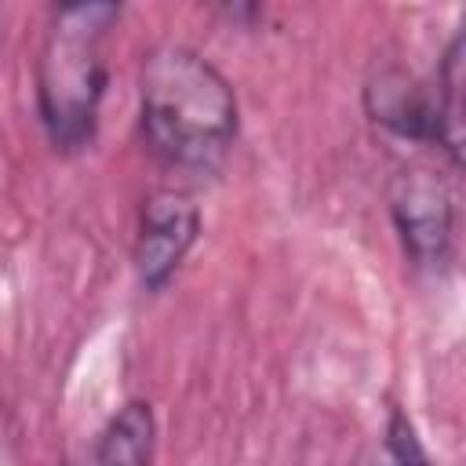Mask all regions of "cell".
Returning <instances> with one entry per match:
<instances>
[{
	"label": "cell",
	"mask_w": 466,
	"mask_h": 466,
	"mask_svg": "<svg viewBox=\"0 0 466 466\" xmlns=\"http://www.w3.org/2000/svg\"><path fill=\"white\" fill-rule=\"evenodd\" d=\"M142 135L149 149L186 171H208L237 135V98L226 76L182 44H160L138 73Z\"/></svg>",
	"instance_id": "1"
},
{
	"label": "cell",
	"mask_w": 466,
	"mask_h": 466,
	"mask_svg": "<svg viewBox=\"0 0 466 466\" xmlns=\"http://www.w3.org/2000/svg\"><path fill=\"white\" fill-rule=\"evenodd\" d=\"M116 15V4H66L51 15L36 66V95L44 127L58 149L73 153L91 142L106 87L102 40Z\"/></svg>",
	"instance_id": "2"
},
{
	"label": "cell",
	"mask_w": 466,
	"mask_h": 466,
	"mask_svg": "<svg viewBox=\"0 0 466 466\" xmlns=\"http://www.w3.org/2000/svg\"><path fill=\"white\" fill-rule=\"evenodd\" d=\"M390 211L408 255L419 266H441L451 244L455 215L448 186L426 167H408L390 182Z\"/></svg>",
	"instance_id": "3"
},
{
	"label": "cell",
	"mask_w": 466,
	"mask_h": 466,
	"mask_svg": "<svg viewBox=\"0 0 466 466\" xmlns=\"http://www.w3.org/2000/svg\"><path fill=\"white\" fill-rule=\"evenodd\" d=\"M197 229H200V215H197L193 200H186L182 193L164 189L142 204L138 240H135V269L149 291L164 288V280L178 269V262L186 258V251L197 240Z\"/></svg>",
	"instance_id": "4"
},
{
	"label": "cell",
	"mask_w": 466,
	"mask_h": 466,
	"mask_svg": "<svg viewBox=\"0 0 466 466\" xmlns=\"http://www.w3.org/2000/svg\"><path fill=\"white\" fill-rule=\"evenodd\" d=\"M364 102L371 120L386 124L390 131L415 142H437L444 149V116H441L437 84H419L400 69H386L368 84Z\"/></svg>",
	"instance_id": "5"
},
{
	"label": "cell",
	"mask_w": 466,
	"mask_h": 466,
	"mask_svg": "<svg viewBox=\"0 0 466 466\" xmlns=\"http://www.w3.org/2000/svg\"><path fill=\"white\" fill-rule=\"evenodd\" d=\"M153 433H157V422H153L149 404L131 400L106 422L91 451L69 466H149Z\"/></svg>",
	"instance_id": "6"
},
{
	"label": "cell",
	"mask_w": 466,
	"mask_h": 466,
	"mask_svg": "<svg viewBox=\"0 0 466 466\" xmlns=\"http://www.w3.org/2000/svg\"><path fill=\"white\" fill-rule=\"evenodd\" d=\"M437 98L444 116V153L451 164L462 160V33L448 44L444 66L437 73Z\"/></svg>",
	"instance_id": "7"
},
{
	"label": "cell",
	"mask_w": 466,
	"mask_h": 466,
	"mask_svg": "<svg viewBox=\"0 0 466 466\" xmlns=\"http://www.w3.org/2000/svg\"><path fill=\"white\" fill-rule=\"evenodd\" d=\"M386 466H426V455L415 441V430L400 411L393 415L390 433H386Z\"/></svg>",
	"instance_id": "8"
}]
</instances>
